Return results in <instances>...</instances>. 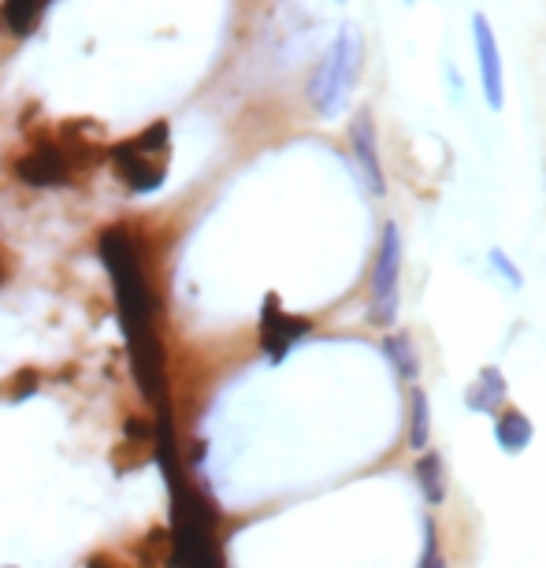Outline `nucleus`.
Returning a JSON list of instances; mask_svg holds the SVG:
<instances>
[{
	"mask_svg": "<svg viewBox=\"0 0 546 568\" xmlns=\"http://www.w3.org/2000/svg\"><path fill=\"white\" fill-rule=\"evenodd\" d=\"M101 261L112 275L127 342H131L142 383L149 387V379L153 383L160 379V346H156V320H153V291H149L142 253H138L134 239L123 227H112L101 234Z\"/></svg>",
	"mask_w": 546,
	"mask_h": 568,
	"instance_id": "obj_1",
	"label": "nucleus"
},
{
	"mask_svg": "<svg viewBox=\"0 0 546 568\" xmlns=\"http://www.w3.org/2000/svg\"><path fill=\"white\" fill-rule=\"evenodd\" d=\"M361 68H364V34L353 23H342L338 34L331 38L324 60L316 63L313 79L305 85L309 104H313L324 120L342 115L353 98V85L361 79Z\"/></svg>",
	"mask_w": 546,
	"mask_h": 568,
	"instance_id": "obj_2",
	"label": "nucleus"
},
{
	"mask_svg": "<svg viewBox=\"0 0 546 568\" xmlns=\"http://www.w3.org/2000/svg\"><path fill=\"white\" fill-rule=\"evenodd\" d=\"M112 164L115 175L131 194H156L168 179V164H171V131L168 123H153L145 126L142 134L127 138V142L112 145Z\"/></svg>",
	"mask_w": 546,
	"mask_h": 568,
	"instance_id": "obj_3",
	"label": "nucleus"
},
{
	"mask_svg": "<svg viewBox=\"0 0 546 568\" xmlns=\"http://www.w3.org/2000/svg\"><path fill=\"white\" fill-rule=\"evenodd\" d=\"M402 256V234L394 223H387L376 250V264H372V324H394V316H398Z\"/></svg>",
	"mask_w": 546,
	"mask_h": 568,
	"instance_id": "obj_4",
	"label": "nucleus"
},
{
	"mask_svg": "<svg viewBox=\"0 0 546 568\" xmlns=\"http://www.w3.org/2000/svg\"><path fill=\"white\" fill-rule=\"evenodd\" d=\"M473 45H476L479 85H484L487 109L502 112V104H506V71H502V49H498L495 27L487 23V16H473Z\"/></svg>",
	"mask_w": 546,
	"mask_h": 568,
	"instance_id": "obj_5",
	"label": "nucleus"
},
{
	"mask_svg": "<svg viewBox=\"0 0 546 568\" xmlns=\"http://www.w3.org/2000/svg\"><path fill=\"white\" fill-rule=\"evenodd\" d=\"M350 149H353V160H357V168L364 175V186H368L376 197L387 194V179H383V160H380V145H376V123H372L368 109H361L357 115H353Z\"/></svg>",
	"mask_w": 546,
	"mask_h": 568,
	"instance_id": "obj_6",
	"label": "nucleus"
},
{
	"mask_svg": "<svg viewBox=\"0 0 546 568\" xmlns=\"http://www.w3.org/2000/svg\"><path fill=\"white\" fill-rule=\"evenodd\" d=\"M74 142H63V145H38L34 153L23 156L16 164V175L23 182H34V186H57V182H68L71 179V168H74Z\"/></svg>",
	"mask_w": 546,
	"mask_h": 568,
	"instance_id": "obj_7",
	"label": "nucleus"
},
{
	"mask_svg": "<svg viewBox=\"0 0 546 568\" xmlns=\"http://www.w3.org/2000/svg\"><path fill=\"white\" fill-rule=\"evenodd\" d=\"M309 331V320L302 316H286L280 308V297H267L264 302V320H261V342L267 349V357L280 361L291 353V346Z\"/></svg>",
	"mask_w": 546,
	"mask_h": 568,
	"instance_id": "obj_8",
	"label": "nucleus"
},
{
	"mask_svg": "<svg viewBox=\"0 0 546 568\" xmlns=\"http://www.w3.org/2000/svg\"><path fill=\"white\" fill-rule=\"evenodd\" d=\"M502 402H506V379H502L498 368H484L479 372V379L465 390V405L473 413L495 416L502 409Z\"/></svg>",
	"mask_w": 546,
	"mask_h": 568,
	"instance_id": "obj_9",
	"label": "nucleus"
},
{
	"mask_svg": "<svg viewBox=\"0 0 546 568\" xmlns=\"http://www.w3.org/2000/svg\"><path fill=\"white\" fill-rule=\"evenodd\" d=\"M495 438L506 454H520L532 443V420L520 409H502L495 420Z\"/></svg>",
	"mask_w": 546,
	"mask_h": 568,
	"instance_id": "obj_10",
	"label": "nucleus"
},
{
	"mask_svg": "<svg viewBox=\"0 0 546 568\" xmlns=\"http://www.w3.org/2000/svg\"><path fill=\"white\" fill-rule=\"evenodd\" d=\"M383 357L394 364L398 379L416 383V375H421V361H416V349H413L410 335H387V338H383Z\"/></svg>",
	"mask_w": 546,
	"mask_h": 568,
	"instance_id": "obj_11",
	"label": "nucleus"
},
{
	"mask_svg": "<svg viewBox=\"0 0 546 568\" xmlns=\"http://www.w3.org/2000/svg\"><path fill=\"white\" fill-rule=\"evenodd\" d=\"M416 484H421L424 501H432V506H443V501H446V468H443V457H438V454H424L421 465H416Z\"/></svg>",
	"mask_w": 546,
	"mask_h": 568,
	"instance_id": "obj_12",
	"label": "nucleus"
},
{
	"mask_svg": "<svg viewBox=\"0 0 546 568\" xmlns=\"http://www.w3.org/2000/svg\"><path fill=\"white\" fill-rule=\"evenodd\" d=\"M41 8H46V0H4V12H0V19H4V27L12 30V34L23 38L38 27Z\"/></svg>",
	"mask_w": 546,
	"mask_h": 568,
	"instance_id": "obj_13",
	"label": "nucleus"
},
{
	"mask_svg": "<svg viewBox=\"0 0 546 568\" xmlns=\"http://www.w3.org/2000/svg\"><path fill=\"white\" fill-rule=\"evenodd\" d=\"M427 438H432V409H427V394L421 387H413V394H410V443L416 449H424Z\"/></svg>",
	"mask_w": 546,
	"mask_h": 568,
	"instance_id": "obj_14",
	"label": "nucleus"
},
{
	"mask_svg": "<svg viewBox=\"0 0 546 568\" xmlns=\"http://www.w3.org/2000/svg\"><path fill=\"white\" fill-rule=\"evenodd\" d=\"M416 568H446V557H443V550H438L432 524H424V554H421V565Z\"/></svg>",
	"mask_w": 546,
	"mask_h": 568,
	"instance_id": "obj_15",
	"label": "nucleus"
},
{
	"mask_svg": "<svg viewBox=\"0 0 546 568\" xmlns=\"http://www.w3.org/2000/svg\"><path fill=\"white\" fill-rule=\"evenodd\" d=\"M487 261H491V267H495V272H498L502 278H506L509 286H513V291H517V286L524 283V278H520V272H517V267H513V261H509V256H506V250H491V256H487Z\"/></svg>",
	"mask_w": 546,
	"mask_h": 568,
	"instance_id": "obj_16",
	"label": "nucleus"
},
{
	"mask_svg": "<svg viewBox=\"0 0 546 568\" xmlns=\"http://www.w3.org/2000/svg\"><path fill=\"white\" fill-rule=\"evenodd\" d=\"M405 4H413V0H405Z\"/></svg>",
	"mask_w": 546,
	"mask_h": 568,
	"instance_id": "obj_17",
	"label": "nucleus"
}]
</instances>
